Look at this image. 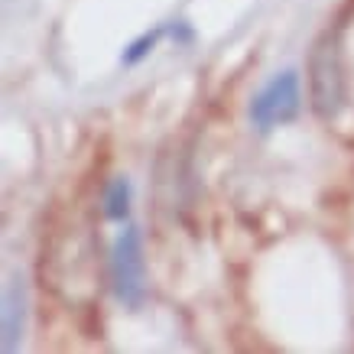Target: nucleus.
<instances>
[{
	"label": "nucleus",
	"instance_id": "obj_3",
	"mask_svg": "<svg viewBox=\"0 0 354 354\" xmlns=\"http://www.w3.org/2000/svg\"><path fill=\"white\" fill-rule=\"evenodd\" d=\"M302 108V85H299V72H279L260 88L254 101H250V124L260 130V133H270V130L283 127L296 120Z\"/></svg>",
	"mask_w": 354,
	"mask_h": 354
},
{
	"label": "nucleus",
	"instance_id": "obj_4",
	"mask_svg": "<svg viewBox=\"0 0 354 354\" xmlns=\"http://www.w3.org/2000/svg\"><path fill=\"white\" fill-rule=\"evenodd\" d=\"M26 332V286L20 273L3 283V351H17Z\"/></svg>",
	"mask_w": 354,
	"mask_h": 354
},
{
	"label": "nucleus",
	"instance_id": "obj_6",
	"mask_svg": "<svg viewBox=\"0 0 354 354\" xmlns=\"http://www.w3.org/2000/svg\"><path fill=\"white\" fill-rule=\"evenodd\" d=\"M166 36V26H156V30H150V32H143V36H137L133 43L124 49V55H120V62L124 65H137V62H143L147 55L160 46V39Z\"/></svg>",
	"mask_w": 354,
	"mask_h": 354
},
{
	"label": "nucleus",
	"instance_id": "obj_2",
	"mask_svg": "<svg viewBox=\"0 0 354 354\" xmlns=\"http://www.w3.org/2000/svg\"><path fill=\"white\" fill-rule=\"evenodd\" d=\"M111 283L118 299L127 309H140L147 299V257H143V237L133 225H127L114 237L111 247Z\"/></svg>",
	"mask_w": 354,
	"mask_h": 354
},
{
	"label": "nucleus",
	"instance_id": "obj_1",
	"mask_svg": "<svg viewBox=\"0 0 354 354\" xmlns=\"http://www.w3.org/2000/svg\"><path fill=\"white\" fill-rule=\"evenodd\" d=\"M309 97L312 111L322 120H335L348 104V78H344L342 39L338 32H322L309 53Z\"/></svg>",
	"mask_w": 354,
	"mask_h": 354
},
{
	"label": "nucleus",
	"instance_id": "obj_5",
	"mask_svg": "<svg viewBox=\"0 0 354 354\" xmlns=\"http://www.w3.org/2000/svg\"><path fill=\"white\" fill-rule=\"evenodd\" d=\"M104 215L111 221H124L130 215V183L124 176H118L108 185V192H104Z\"/></svg>",
	"mask_w": 354,
	"mask_h": 354
}]
</instances>
